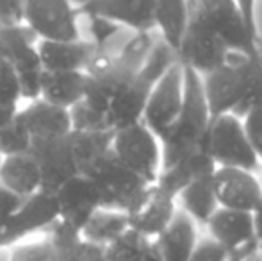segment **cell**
I'll use <instances>...</instances> for the list:
<instances>
[{
    "mask_svg": "<svg viewBox=\"0 0 262 261\" xmlns=\"http://www.w3.org/2000/svg\"><path fill=\"white\" fill-rule=\"evenodd\" d=\"M21 204V198L14 197L13 193H9L7 190H4L0 186V227L6 224V220L13 215L18 209V206Z\"/></svg>",
    "mask_w": 262,
    "mask_h": 261,
    "instance_id": "37",
    "label": "cell"
},
{
    "mask_svg": "<svg viewBox=\"0 0 262 261\" xmlns=\"http://www.w3.org/2000/svg\"><path fill=\"white\" fill-rule=\"evenodd\" d=\"M235 261H262V247L253 251L252 254L245 256V258H241V259H235Z\"/></svg>",
    "mask_w": 262,
    "mask_h": 261,
    "instance_id": "39",
    "label": "cell"
},
{
    "mask_svg": "<svg viewBox=\"0 0 262 261\" xmlns=\"http://www.w3.org/2000/svg\"><path fill=\"white\" fill-rule=\"evenodd\" d=\"M182 101L184 70L182 65L175 61L152 90L141 118V122L157 136L159 142H162L177 124L182 109Z\"/></svg>",
    "mask_w": 262,
    "mask_h": 261,
    "instance_id": "11",
    "label": "cell"
},
{
    "mask_svg": "<svg viewBox=\"0 0 262 261\" xmlns=\"http://www.w3.org/2000/svg\"><path fill=\"white\" fill-rule=\"evenodd\" d=\"M193 7L202 14L205 22L220 34L227 47L235 54L255 56L262 42H255L250 36L237 0H196Z\"/></svg>",
    "mask_w": 262,
    "mask_h": 261,
    "instance_id": "13",
    "label": "cell"
},
{
    "mask_svg": "<svg viewBox=\"0 0 262 261\" xmlns=\"http://www.w3.org/2000/svg\"><path fill=\"white\" fill-rule=\"evenodd\" d=\"M0 186L21 200L41 192V168L34 156L29 152L2 157Z\"/></svg>",
    "mask_w": 262,
    "mask_h": 261,
    "instance_id": "21",
    "label": "cell"
},
{
    "mask_svg": "<svg viewBox=\"0 0 262 261\" xmlns=\"http://www.w3.org/2000/svg\"><path fill=\"white\" fill-rule=\"evenodd\" d=\"M70 118H72V131L80 132H111L105 127V120L102 115L90 108L86 102H79L70 109Z\"/></svg>",
    "mask_w": 262,
    "mask_h": 261,
    "instance_id": "31",
    "label": "cell"
},
{
    "mask_svg": "<svg viewBox=\"0 0 262 261\" xmlns=\"http://www.w3.org/2000/svg\"><path fill=\"white\" fill-rule=\"evenodd\" d=\"M113 132H80L34 142L31 154L41 168V192L54 195L72 179L86 175L111 150Z\"/></svg>",
    "mask_w": 262,
    "mask_h": 261,
    "instance_id": "2",
    "label": "cell"
},
{
    "mask_svg": "<svg viewBox=\"0 0 262 261\" xmlns=\"http://www.w3.org/2000/svg\"><path fill=\"white\" fill-rule=\"evenodd\" d=\"M253 224H255V234H257V240H259L260 247H262V204L260 208L253 213Z\"/></svg>",
    "mask_w": 262,
    "mask_h": 261,
    "instance_id": "38",
    "label": "cell"
},
{
    "mask_svg": "<svg viewBox=\"0 0 262 261\" xmlns=\"http://www.w3.org/2000/svg\"><path fill=\"white\" fill-rule=\"evenodd\" d=\"M52 261H105V252L102 247L82 240V236L66 245L50 247Z\"/></svg>",
    "mask_w": 262,
    "mask_h": 261,
    "instance_id": "30",
    "label": "cell"
},
{
    "mask_svg": "<svg viewBox=\"0 0 262 261\" xmlns=\"http://www.w3.org/2000/svg\"><path fill=\"white\" fill-rule=\"evenodd\" d=\"M24 25V0H0V27Z\"/></svg>",
    "mask_w": 262,
    "mask_h": 261,
    "instance_id": "35",
    "label": "cell"
},
{
    "mask_svg": "<svg viewBox=\"0 0 262 261\" xmlns=\"http://www.w3.org/2000/svg\"><path fill=\"white\" fill-rule=\"evenodd\" d=\"M241 122L243 129L246 132V138H248L262 168V104L253 106L250 111H246L241 116Z\"/></svg>",
    "mask_w": 262,
    "mask_h": 261,
    "instance_id": "32",
    "label": "cell"
},
{
    "mask_svg": "<svg viewBox=\"0 0 262 261\" xmlns=\"http://www.w3.org/2000/svg\"><path fill=\"white\" fill-rule=\"evenodd\" d=\"M189 2L187 0H156L154 24L159 38L177 52L180 39L189 22Z\"/></svg>",
    "mask_w": 262,
    "mask_h": 261,
    "instance_id": "24",
    "label": "cell"
},
{
    "mask_svg": "<svg viewBox=\"0 0 262 261\" xmlns=\"http://www.w3.org/2000/svg\"><path fill=\"white\" fill-rule=\"evenodd\" d=\"M86 93V73L84 72H45L41 81L39 98L59 106L62 109H72L84 101Z\"/></svg>",
    "mask_w": 262,
    "mask_h": 261,
    "instance_id": "23",
    "label": "cell"
},
{
    "mask_svg": "<svg viewBox=\"0 0 262 261\" xmlns=\"http://www.w3.org/2000/svg\"><path fill=\"white\" fill-rule=\"evenodd\" d=\"M20 86L13 65L0 49V126L9 122L20 111Z\"/></svg>",
    "mask_w": 262,
    "mask_h": 261,
    "instance_id": "27",
    "label": "cell"
},
{
    "mask_svg": "<svg viewBox=\"0 0 262 261\" xmlns=\"http://www.w3.org/2000/svg\"><path fill=\"white\" fill-rule=\"evenodd\" d=\"M36 49L45 72H86L98 52L86 38L75 42H38Z\"/></svg>",
    "mask_w": 262,
    "mask_h": 261,
    "instance_id": "19",
    "label": "cell"
},
{
    "mask_svg": "<svg viewBox=\"0 0 262 261\" xmlns=\"http://www.w3.org/2000/svg\"><path fill=\"white\" fill-rule=\"evenodd\" d=\"M257 2H259V0H237V6L243 14V20H245L250 36H252L255 42H262L259 29H257Z\"/></svg>",
    "mask_w": 262,
    "mask_h": 261,
    "instance_id": "36",
    "label": "cell"
},
{
    "mask_svg": "<svg viewBox=\"0 0 262 261\" xmlns=\"http://www.w3.org/2000/svg\"><path fill=\"white\" fill-rule=\"evenodd\" d=\"M189 261H232V258L221 245H217L216 242L207 236L198 240Z\"/></svg>",
    "mask_w": 262,
    "mask_h": 261,
    "instance_id": "34",
    "label": "cell"
},
{
    "mask_svg": "<svg viewBox=\"0 0 262 261\" xmlns=\"http://www.w3.org/2000/svg\"><path fill=\"white\" fill-rule=\"evenodd\" d=\"M18 115L24 120L32 143L61 138L72 131L70 109H62L43 98L29 102L24 109L18 111Z\"/></svg>",
    "mask_w": 262,
    "mask_h": 261,
    "instance_id": "20",
    "label": "cell"
},
{
    "mask_svg": "<svg viewBox=\"0 0 262 261\" xmlns=\"http://www.w3.org/2000/svg\"><path fill=\"white\" fill-rule=\"evenodd\" d=\"M57 220V204L50 193L39 192L21 200L18 209L0 227V249H11L45 231Z\"/></svg>",
    "mask_w": 262,
    "mask_h": 261,
    "instance_id": "12",
    "label": "cell"
},
{
    "mask_svg": "<svg viewBox=\"0 0 262 261\" xmlns=\"http://www.w3.org/2000/svg\"><path fill=\"white\" fill-rule=\"evenodd\" d=\"M212 186L220 208L255 213L262 204V183L257 179L255 172L216 167Z\"/></svg>",
    "mask_w": 262,
    "mask_h": 261,
    "instance_id": "15",
    "label": "cell"
},
{
    "mask_svg": "<svg viewBox=\"0 0 262 261\" xmlns=\"http://www.w3.org/2000/svg\"><path fill=\"white\" fill-rule=\"evenodd\" d=\"M31 147L32 138L18 113L9 122L0 126V157L29 154L31 152Z\"/></svg>",
    "mask_w": 262,
    "mask_h": 261,
    "instance_id": "29",
    "label": "cell"
},
{
    "mask_svg": "<svg viewBox=\"0 0 262 261\" xmlns=\"http://www.w3.org/2000/svg\"><path fill=\"white\" fill-rule=\"evenodd\" d=\"M232 261H235V259H232Z\"/></svg>",
    "mask_w": 262,
    "mask_h": 261,
    "instance_id": "44",
    "label": "cell"
},
{
    "mask_svg": "<svg viewBox=\"0 0 262 261\" xmlns=\"http://www.w3.org/2000/svg\"><path fill=\"white\" fill-rule=\"evenodd\" d=\"M184 70V101L182 109L171 132L161 142L162 168H168L205 145L210 127V113L205 101L202 77L194 70ZM161 168V170H162Z\"/></svg>",
    "mask_w": 262,
    "mask_h": 261,
    "instance_id": "4",
    "label": "cell"
},
{
    "mask_svg": "<svg viewBox=\"0 0 262 261\" xmlns=\"http://www.w3.org/2000/svg\"><path fill=\"white\" fill-rule=\"evenodd\" d=\"M180 211H184L194 224H207L210 216L220 208L212 186V174L193 179L177 197Z\"/></svg>",
    "mask_w": 262,
    "mask_h": 261,
    "instance_id": "25",
    "label": "cell"
},
{
    "mask_svg": "<svg viewBox=\"0 0 262 261\" xmlns=\"http://www.w3.org/2000/svg\"><path fill=\"white\" fill-rule=\"evenodd\" d=\"M177 61V56L164 42L157 36L152 52L148 54L145 65L141 66L130 86L114 101V104L105 113V126L111 132L120 131L132 124L141 122L146 101L156 88L166 70Z\"/></svg>",
    "mask_w": 262,
    "mask_h": 261,
    "instance_id": "5",
    "label": "cell"
},
{
    "mask_svg": "<svg viewBox=\"0 0 262 261\" xmlns=\"http://www.w3.org/2000/svg\"><path fill=\"white\" fill-rule=\"evenodd\" d=\"M205 149L216 167L243 168L255 172L260 163L250 145L239 116L227 113L210 122Z\"/></svg>",
    "mask_w": 262,
    "mask_h": 261,
    "instance_id": "10",
    "label": "cell"
},
{
    "mask_svg": "<svg viewBox=\"0 0 262 261\" xmlns=\"http://www.w3.org/2000/svg\"><path fill=\"white\" fill-rule=\"evenodd\" d=\"M86 177H90L97 186L102 208L121 213H128L130 209H134L146 190L150 188V183L125 167L114 156L113 150H109L88 172Z\"/></svg>",
    "mask_w": 262,
    "mask_h": 261,
    "instance_id": "6",
    "label": "cell"
},
{
    "mask_svg": "<svg viewBox=\"0 0 262 261\" xmlns=\"http://www.w3.org/2000/svg\"><path fill=\"white\" fill-rule=\"evenodd\" d=\"M73 2H77V4H80V2H84V0H73Z\"/></svg>",
    "mask_w": 262,
    "mask_h": 261,
    "instance_id": "42",
    "label": "cell"
},
{
    "mask_svg": "<svg viewBox=\"0 0 262 261\" xmlns=\"http://www.w3.org/2000/svg\"><path fill=\"white\" fill-rule=\"evenodd\" d=\"M57 204V220L75 231H82L88 220L102 208L95 183L86 175L68 181L54 193Z\"/></svg>",
    "mask_w": 262,
    "mask_h": 261,
    "instance_id": "17",
    "label": "cell"
},
{
    "mask_svg": "<svg viewBox=\"0 0 262 261\" xmlns=\"http://www.w3.org/2000/svg\"><path fill=\"white\" fill-rule=\"evenodd\" d=\"M196 244V224L180 209L175 213L168 227L154 240L157 252L164 261H189Z\"/></svg>",
    "mask_w": 262,
    "mask_h": 261,
    "instance_id": "22",
    "label": "cell"
},
{
    "mask_svg": "<svg viewBox=\"0 0 262 261\" xmlns=\"http://www.w3.org/2000/svg\"><path fill=\"white\" fill-rule=\"evenodd\" d=\"M205 226L210 240L221 245L232 259H241L260 247L255 234L253 213L217 208Z\"/></svg>",
    "mask_w": 262,
    "mask_h": 261,
    "instance_id": "14",
    "label": "cell"
},
{
    "mask_svg": "<svg viewBox=\"0 0 262 261\" xmlns=\"http://www.w3.org/2000/svg\"><path fill=\"white\" fill-rule=\"evenodd\" d=\"M145 261H164L161 258V254L157 252V249H156V245L152 247V251H150V254H148V258H146Z\"/></svg>",
    "mask_w": 262,
    "mask_h": 261,
    "instance_id": "40",
    "label": "cell"
},
{
    "mask_svg": "<svg viewBox=\"0 0 262 261\" xmlns=\"http://www.w3.org/2000/svg\"><path fill=\"white\" fill-rule=\"evenodd\" d=\"M11 261H52V251L45 236L41 240L21 242L11 247Z\"/></svg>",
    "mask_w": 262,
    "mask_h": 261,
    "instance_id": "33",
    "label": "cell"
},
{
    "mask_svg": "<svg viewBox=\"0 0 262 261\" xmlns=\"http://www.w3.org/2000/svg\"><path fill=\"white\" fill-rule=\"evenodd\" d=\"M130 229L128 227L127 213L114 211V209L100 208L84 226L80 231L82 240L97 245V247H109L113 242H116L121 234H125Z\"/></svg>",
    "mask_w": 262,
    "mask_h": 261,
    "instance_id": "26",
    "label": "cell"
},
{
    "mask_svg": "<svg viewBox=\"0 0 262 261\" xmlns=\"http://www.w3.org/2000/svg\"><path fill=\"white\" fill-rule=\"evenodd\" d=\"M113 154L132 172L154 185L162 168L161 142L143 122L113 132Z\"/></svg>",
    "mask_w": 262,
    "mask_h": 261,
    "instance_id": "9",
    "label": "cell"
},
{
    "mask_svg": "<svg viewBox=\"0 0 262 261\" xmlns=\"http://www.w3.org/2000/svg\"><path fill=\"white\" fill-rule=\"evenodd\" d=\"M232 54L234 52L220 38V34L191 6L189 22L175 52L177 61L204 77L227 63Z\"/></svg>",
    "mask_w": 262,
    "mask_h": 261,
    "instance_id": "8",
    "label": "cell"
},
{
    "mask_svg": "<svg viewBox=\"0 0 262 261\" xmlns=\"http://www.w3.org/2000/svg\"><path fill=\"white\" fill-rule=\"evenodd\" d=\"M80 20L73 0H24V25L38 42L80 39Z\"/></svg>",
    "mask_w": 262,
    "mask_h": 261,
    "instance_id": "7",
    "label": "cell"
},
{
    "mask_svg": "<svg viewBox=\"0 0 262 261\" xmlns=\"http://www.w3.org/2000/svg\"><path fill=\"white\" fill-rule=\"evenodd\" d=\"M157 36L154 32H132L121 49L98 50L86 73L84 101L93 111L104 116L118 97L130 86L148 54L152 52ZM107 127V126H105Z\"/></svg>",
    "mask_w": 262,
    "mask_h": 261,
    "instance_id": "1",
    "label": "cell"
},
{
    "mask_svg": "<svg viewBox=\"0 0 262 261\" xmlns=\"http://www.w3.org/2000/svg\"><path fill=\"white\" fill-rule=\"evenodd\" d=\"M177 211H179L177 198L154 183L141 200L136 204V208L127 213L128 227L145 238L156 240L168 227Z\"/></svg>",
    "mask_w": 262,
    "mask_h": 261,
    "instance_id": "18",
    "label": "cell"
},
{
    "mask_svg": "<svg viewBox=\"0 0 262 261\" xmlns=\"http://www.w3.org/2000/svg\"><path fill=\"white\" fill-rule=\"evenodd\" d=\"M156 0H84L80 16H100L132 32H154Z\"/></svg>",
    "mask_w": 262,
    "mask_h": 261,
    "instance_id": "16",
    "label": "cell"
},
{
    "mask_svg": "<svg viewBox=\"0 0 262 261\" xmlns=\"http://www.w3.org/2000/svg\"><path fill=\"white\" fill-rule=\"evenodd\" d=\"M202 84L210 122L227 113L241 118L262 104V47L255 56L234 52L227 63L202 77Z\"/></svg>",
    "mask_w": 262,
    "mask_h": 261,
    "instance_id": "3",
    "label": "cell"
},
{
    "mask_svg": "<svg viewBox=\"0 0 262 261\" xmlns=\"http://www.w3.org/2000/svg\"><path fill=\"white\" fill-rule=\"evenodd\" d=\"M154 247V240L128 229L116 242L104 249L105 261H145Z\"/></svg>",
    "mask_w": 262,
    "mask_h": 261,
    "instance_id": "28",
    "label": "cell"
},
{
    "mask_svg": "<svg viewBox=\"0 0 262 261\" xmlns=\"http://www.w3.org/2000/svg\"><path fill=\"white\" fill-rule=\"evenodd\" d=\"M0 163H2V157H0Z\"/></svg>",
    "mask_w": 262,
    "mask_h": 261,
    "instance_id": "43",
    "label": "cell"
},
{
    "mask_svg": "<svg viewBox=\"0 0 262 261\" xmlns=\"http://www.w3.org/2000/svg\"><path fill=\"white\" fill-rule=\"evenodd\" d=\"M0 261H11V249H0Z\"/></svg>",
    "mask_w": 262,
    "mask_h": 261,
    "instance_id": "41",
    "label": "cell"
}]
</instances>
